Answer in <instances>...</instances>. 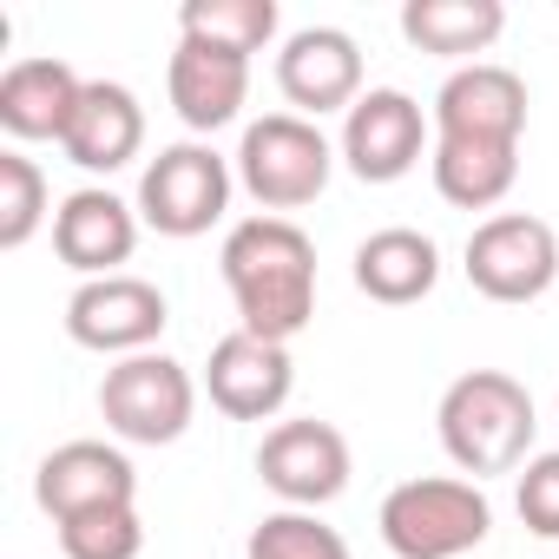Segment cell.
I'll return each mask as SVG.
<instances>
[{
    "label": "cell",
    "mask_w": 559,
    "mask_h": 559,
    "mask_svg": "<svg viewBox=\"0 0 559 559\" xmlns=\"http://www.w3.org/2000/svg\"><path fill=\"white\" fill-rule=\"evenodd\" d=\"M243 559H349V539L336 526H323L317 513L304 507H284V513H263L243 539Z\"/></svg>",
    "instance_id": "603a6c76"
},
{
    "label": "cell",
    "mask_w": 559,
    "mask_h": 559,
    "mask_svg": "<svg viewBox=\"0 0 559 559\" xmlns=\"http://www.w3.org/2000/svg\"><path fill=\"white\" fill-rule=\"evenodd\" d=\"M230 158H217L211 145H165L139 178V217L158 237H204L230 211Z\"/></svg>",
    "instance_id": "52a82bcc"
},
{
    "label": "cell",
    "mask_w": 559,
    "mask_h": 559,
    "mask_svg": "<svg viewBox=\"0 0 559 559\" xmlns=\"http://www.w3.org/2000/svg\"><path fill=\"white\" fill-rule=\"evenodd\" d=\"M204 389H211L217 415H230V421H270V415H284V402L297 389V362H290L284 343H263L250 330H230L224 343H211Z\"/></svg>",
    "instance_id": "8fae6325"
},
{
    "label": "cell",
    "mask_w": 559,
    "mask_h": 559,
    "mask_svg": "<svg viewBox=\"0 0 559 559\" xmlns=\"http://www.w3.org/2000/svg\"><path fill=\"white\" fill-rule=\"evenodd\" d=\"M441 284V250L435 237L408 230V224H389V230H369L356 243V290L369 304H389V310H408L421 304L428 290Z\"/></svg>",
    "instance_id": "ac0fdd59"
},
{
    "label": "cell",
    "mask_w": 559,
    "mask_h": 559,
    "mask_svg": "<svg viewBox=\"0 0 559 559\" xmlns=\"http://www.w3.org/2000/svg\"><path fill=\"white\" fill-rule=\"evenodd\" d=\"M435 428H441V448L448 461L467 474V480H487V474H513L533 461V395L526 382H513L507 369H467L448 382L441 408H435Z\"/></svg>",
    "instance_id": "7a4b0ae2"
},
{
    "label": "cell",
    "mask_w": 559,
    "mask_h": 559,
    "mask_svg": "<svg viewBox=\"0 0 559 559\" xmlns=\"http://www.w3.org/2000/svg\"><path fill=\"white\" fill-rule=\"evenodd\" d=\"M132 493H139V474L106 441H67L34 474V500H40V513H53V526L99 513V507H132Z\"/></svg>",
    "instance_id": "5bb4252c"
},
{
    "label": "cell",
    "mask_w": 559,
    "mask_h": 559,
    "mask_svg": "<svg viewBox=\"0 0 559 559\" xmlns=\"http://www.w3.org/2000/svg\"><path fill=\"white\" fill-rule=\"evenodd\" d=\"M507 34V8L500 0H408L402 8V40L435 53V60H467L487 53Z\"/></svg>",
    "instance_id": "ffe728a7"
},
{
    "label": "cell",
    "mask_w": 559,
    "mask_h": 559,
    "mask_svg": "<svg viewBox=\"0 0 559 559\" xmlns=\"http://www.w3.org/2000/svg\"><path fill=\"white\" fill-rule=\"evenodd\" d=\"M99 415H106V428H112L119 441H132V448H171V441L191 428V415H198V382H191L185 362L145 349V356H126V362L106 369V382H99Z\"/></svg>",
    "instance_id": "5b68a950"
},
{
    "label": "cell",
    "mask_w": 559,
    "mask_h": 559,
    "mask_svg": "<svg viewBox=\"0 0 559 559\" xmlns=\"http://www.w3.org/2000/svg\"><path fill=\"white\" fill-rule=\"evenodd\" d=\"M343 165L362 185H395L421 165L428 152V119L402 86H369L349 112H343Z\"/></svg>",
    "instance_id": "30bf717a"
},
{
    "label": "cell",
    "mask_w": 559,
    "mask_h": 559,
    "mask_svg": "<svg viewBox=\"0 0 559 559\" xmlns=\"http://www.w3.org/2000/svg\"><path fill=\"white\" fill-rule=\"evenodd\" d=\"M435 191L461 211H493L513 178H520V145H487V139H435L428 152Z\"/></svg>",
    "instance_id": "44dd1931"
},
{
    "label": "cell",
    "mask_w": 559,
    "mask_h": 559,
    "mask_svg": "<svg viewBox=\"0 0 559 559\" xmlns=\"http://www.w3.org/2000/svg\"><path fill=\"white\" fill-rule=\"evenodd\" d=\"M376 526H382V546L395 559H461V552H474L487 539L493 507H487L480 480L421 474V480L389 487Z\"/></svg>",
    "instance_id": "277c9868"
},
{
    "label": "cell",
    "mask_w": 559,
    "mask_h": 559,
    "mask_svg": "<svg viewBox=\"0 0 559 559\" xmlns=\"http://www.w3.org/2000/svg\"><path fill=\"white\" fill-rule=\"evenodd\" d=\"M330 171H336V145L304 112H263L237 139V185L263 204V217L317 204Z\"/></svg>",
    "instance_id": "3957f363"
},
{
    "label": "cell",
    "mask_w": 559,
    "mask_h": 559,
    "mask_svg": "<svg viewBox=\"0 0 559 559\" xmlns=\"http://www.w3.org/2000/svg\"><path fill=\"white\" fill-rule=\"evenodd\" d=\"M171 323V304L158 284H145V276H93V284H80L67 297V336L93 356H145Z\"/></svg>",
    "instance_id": "ba28073f"
},
{
    "label": "cell",
    "mask_w": 559,
    "mask_h": 559,
    "mask_svg": "<svg viewBox=\"0 0 559 559\" xmlns=\"http://www.w3.org/2000/svg\"><path fill=\"white\" fill-rule=\"evenodd\" d=\"M53 250H60L67 270L86 276V284L93 276H119V263H132V250H139V204H126V198H112L99 185L60 198Z\"/></svg>",
    "instance_id": "9a60e30c"
},
{
    "label": "cell",
    "mask_w": 559,
    "mask_h": 559,
    "mask_svg": "<svg viewBox=\"0 0 559 559\" xmlns=\"http://www.w3.org/2000/svg\"><path fill=\"white\" fill-rule=\"evenodd\" d=\"M60 546H67V559H139V552H145L139 507H99V513H80V520L60 526Z\"/></svg>",
    "instance_id": "d4e9b609"
},
{
    "label": "cell",
    "mask_w": 559,
    "mask_h": 559,
    "mask_svg": "<svg viewBox=\"0 0 559 559\" xmlns=\"http://www.w3.org/2000/svg\"><path fill=\"white\" fill-rule=\"evenodd\" d=\"M86 80L67 67V60H14L8 73H0V126H8V139H67V119L80 106Z\"/></svg>",
    "instance_id": "d6986e66"
},
{
    "label": "cell",
    "mask_w": 559,
    "mask_h": 559,
    "mask_svg": "<svg viewBox=\"0 0 559 559\" xmlns=\"http://www.w3.org/2000/svg\"><path fill=\"white\" fill-rule=\"evenodd\" d=\"M165 93H171V106H178V119H185L191 132H217V126H230V119L243 112V99H250V60L178 34V53H171V67H165Z\"/></svg>",
    "instance_id": "2e32d148"
},
{
    "label": "cell",
    "mask_w": 559,
    "mask_h": 559,
    "mask_svg": "<svg viewBox=\"0 0 559 559\" xmlns=\"http://www.w3.org/2000/svg\"><path fill=\"white\" fill-rule=\"evenodd\" d=\"M276 86L304 119L349 112L362 99V47L343 27H297L276 53Z\"/></svg>",
    "instance_id": "7c38bea8"
},
{
    "label": "cell",
    "mask_w": 559,
    "mask_h": 559,
    "mask_svg": "<svg viewBox=\"0 0 559 559\" xmlns=\"http://www.w3.org/2000/svg\"><path fill=\"white\" fill-rule=\"evenodd\" d=\"M224 290L237 304V330L263 343H297L317 317V243L290 217H243L230 224L224 250Z\"/></svg>",
    "instance_id": "6da1fadb"
},
{
    "label": "cell",
    "mask_w": 559,
    "mask_h": 559,
    "mask_svg": "<svg viewBox=\"0 0 559 559\" xmlns=\"http://www.w3.org/2000/svg\"><path fill=\"white\" fill-rule=\"evenodd\" d=\"M139 145H145V106H139V93L119 86V80H86V93H80V106L67 119L60 152L80 171H119V165L139 158Z\"/></svg>",
    "instance_id": "e0dca14e"
},
{
    "label": "cell",
    "mask_w": 559,
    "mask_h": 559,
    "mask_svg": "<svg viewBox=\"0 0 559 559\" xmlns=\"http://www.w3.org/2000/svg\"><path fill=\"white\" fill-rule=\"evenodd\" d=\"M47 224V178L34 158L0 152V250H27Z\"/></svg>",
    "instance_id": "cb8c5ba5"
},
{
    "label": "cell",
    "mask_w": 559,
    "mask_h": 559,
    "mask_svg": "<svg viewBox=\"0 0 559 559\" xmlns=\"http://www.w3.org/2000/svg\"><path fill=\"white\" fill-rule=\"evenodd\" d=\"M178 34L250 60V53H263L276 40V0H185Z\"/></svg>",
    "instance_id": "7402d4cb"
},
{
    "label": "cell",
    "mask_w": 559,
    "mask_h": 559,
    "mask_svg": "<svg viewBox=\"0 0 559 559\" xmlns=\"http://www.w3.org/2000/svg\"><path fill=\"white\" fill-rule=\"evenodd\" d=\"M559 276V237L533 211H500L467 237V284L487 304H539Z\"/></svg>",
    "instance_id": "8992f818"
},
{
    "label": "cell",
    "mask_w": 559,
    "mask_h": 559,
    "mask_svg": "<svg viewBox=\"0 0 559 559\" xmlns=\"http://www.w3.org/2000/svg\"><path fill=\"white\" fill-rule=\"evenodd\" d=\"M513 507H520L526 533H539V539H559V454H533V461H526Z\"/></svg>",
    "instance_id": "484cf974"
},
{
    "label": "cell",
    "mask_w": 559,
    "mask_h": 559,
    "mask_svg": "<svg viewBox=\"0 0 559 559\" xmlns=\"http://www.w3.org/2000/svg\"><path fill=\"white\" fill-rule=\"evenodd\" d=\"M526 132V80L513 67L474 60L448 73L435 93V139H487V145H520Z\"/></svg>",
    "instance_id": "4fadbf2b"
},
{
    "label": "cell",
    "mask_w": 559,
    "mask_h": 559,
    "mask_svg": "<svg viewBox=\"0 0 559 559\" xmlns=\"http://www.w3.org/2000/svg\"><path fill=\"white\" fill-rule=\"evenodd\" d=\"M257 480L284 500V507H330L343 487H349V441L343 428L317 421V415H297V421H276L257 448Z\"/></svg>",
    "instance_id": "9c48e42d"
}]
</instances>
